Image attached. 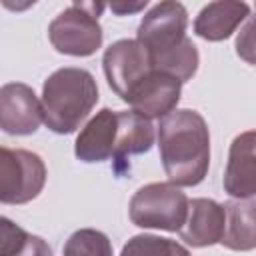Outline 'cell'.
<instances>
[{
  "label": "cell",
  "instance_id": "ffe728a7",
  "mask_svg": "<svg viewBox=\"0 0 256 256\" xmlns=\"http://www.w3.org/2000/svg\"><path fill=\"white\" fill-rule=\"evenodd\" d=\"M146 6V2H140V4H110V8L116 12V14H126V12H138Z\"/></svg>",
  "mask_w": 256,
  "mask_h": 256
},
{
  "label": "cell",
  "instance_id": "2e32d148",
  "mask_svg": "<svg viewBox=\"0 0 256 256\" xmlns=\"http://www.w3.org/2000/svg\"><path fill=\"white\" fill-rule=\"evenodd\" d=\"M0 232V256H52L50 246L42 238L24 232L8 218H2Z\"/></svg>",
  "mask_w": 256,
  "mask_h": 256
},
{
  "label": "cell",
  "instance_id": "7a4b0ae2",
  "mask_svg": "<svg viewBox=\"0 0 256 256\" xmlns=\"http://www.w3.org/2000/svg\"><path fill=\"white\" fill-rule=\"evenodd\" d=\"M98 102L94 76L82 68H60L42 88L44 124L56 134L74 132Z\"/></svg>",
  "mask_w": 256,
  "mask_h": 256
},
{
  "label": "cell",
  "instance_id": "d6986e66",
  "mask_svg": "<svg viewBox=\"0 0 256 256\" xmlns=\"http://www.w3.org/2000/svg\"><path fill=\"white\" fill-rule=\"evenodd\" d=\"M236 52L248 64H256V14L248 16L236 38Z\"/></svg>",
  "mask_w": 256,
  "mask_h": 256
},
{
  "label": "cell",
  "instance_id": "3957f363",
  "mask_svg": "<svg viewBox=\"0 0 256 256\" xmlns=\"http://www.w3.org/2000/svg\"><path fill=\"white\" fill-rule=\"evenodd\" d=\"M190 200L172 182L142 186L130 200V220L140 228L180 232L188 218Z\"/></svg>",
  "mask_w": 256,
  "mask_h": 256
},
{
  "label": "cell",
  "instance_id": "52a82bcc",
  "mask_svg": "<svg viewBox=\"0 0 256 256\" xmlns=\"http://www.w3.org/2000/svg\"><path fill=\"white\" fill-rule=\"evenodd\" d=\"M104 74L110 88L128 102L134 90L154 72L146 48L138 40H118L104 52Z\"/></svg>",
  "mask_w": 256,
  "mask_h": 256
},
{
  "label": "cell",
  "instance_id": "277c9868",
  "mask_svg": "<svg viewBox=\"0 0 256 256\" xmlns=\"http://www.w3.org/2000/svg\"><path fill=\"white\" fill-rule=\"evenodd\" d=\"M102 8L104 4H72L60 12L48 28L52 46L70 56L94 54L102 44V28L98 24Z\"/></svg>",
  "mask_w": 256,
  "mask_h": 256
},
{
  "label": "cell",
  "instance_id": "4fadbf2b",
  "mask_svg": "<svg viewBox=\"0 0 256 256\" xmlns=\"http://www.w3.org/2000/svg\"><path fill=\"white\" fill-rule=\"evenodd\" d=\"M248 12L250 8L244 2H210L196 16L194 32L210 42L226 40L248 18Z\"/></svg>",
  "mask_w": 256,
  "mask_h": 256
},
{
  "label": "cell",
  "instance_id": "5b68a950",
  "mask_svg": "<svg viewBox=\"0 0 256 256\" xmlns=\"http://www.w3.org/2000/svg\"><path fill=\"white\" fill-rule=\"evenodd\" d=\"M46 182L42 158L28 150H0V200L4 204H24L34 200Z\"/></svg>",
  "mask_w": 256,
  "mask_h": 256
},
{
  "label": "cell",
  "instance_id": "ba28073f",
  "mask_svg": "<svg viewBox=\"0 0 256 256\" xmlns=\"http://www.w3.org/2000/svg\"><path fill=\"white\" fill-rule=\"evenodd\" d=\"M44 122L42 102L26 84L12 82L0 90V126L8 134L26 136Z\"/></svg>",
  "mask_w": 256,
  "mask_h": 256
},
{
  "label": "cell",
  "instance_id": "5bb4252c",
  "mask_svg": "<svg viewBox=\"0 0 256 256\" xmlns=\"http://www.w3.org/2000/svg\"><path fill=\"white\" fill-rule=\"evenodd\" d=\"M226 228L222 244L230 250L246 252L256 248V202L230 200L224 204Z\"/></svg>",
  "mask_w": 256,
  "mask_h": 256
},
{
  "label": "cell",
  "instance_id": "9c48e42d",
  "mask_svg": "<svg viewBox=\"0 0 256 256\" xmlns=\"http://www.w3.org/2000/svg\"><path fill=\"white\" fill-rule=\"evenodd\" d=\"M224 190L238 200L256 196V130L234 138L224 172Z\"/></svg>",
  "mask_w": 256,
  "mask_h": 256
},
{
  "label": "cell",
  "instance_id": "30bf717a",
  "mask_svg": "<svg viewBox=\"0 0 256 256\" xmlns=\"http://www.w3.org/2000/svg\"><path fill=\"white\" fill-rule=\"evenodd\" d=\"M182 82L164 72H152L130 96L128 104L144 118H164L174 112L180 100Z\"/></svg>",
  "mask_w": 256,
  "mask_h": 256
},
{
  "label": "cell",
  "instance_id": "8fae6325",
  "mask_svg": "<svg viewBox=\"0 0 256 256\" xmlns=\"http://www.w3.org/2000/svg\"><path fill=\"white\" fill-rule=\"evenodd\" d=\"M226 228V212L214 200L194 198L188 206L186 224L180 230V236L186 244L204 248L222 240Z\"/></svg>",
  "mask_w": 256,
  "mask_h": 256
},
{
  "label": "cell",
  "instance_id": "ac0fdd59",
  "mask_svg": "<svg viewBox=\"0 0 256 256\" xmlns=\"http://www.w3.org/2000/svg\"><path fill=\"white\" fill-rule=\"evenodd\" d=\"M64 256H112V244L106 234L82 228L66 240Z\"/></svg>",
  "mask_w": 256,
  "mask_h": 256
},
{
  "label": "cell",
  "instance_id": "8992f818",
  "mask_svg": "<svg viewBox=\"0 0 256 256\" xmlns=\"http://www.w3.org/2000/svg\"><path fill=\"white\" fill-rule=\"evenodd\" d=\"M186 24L188 14L182 4L160 2L142 18L136 40L146 48L150 62L154 64L186 40Z\"/></svg>",
  "mask_w": 256,
  "mask_h": 256
},
{
  "label": "cell",
  "instance_id": "6da1fadb",
  "mask_svg": "<svg viewBox=\"0 0 256 256\" xmlns=\"http://www.w3.org/2000/svg\"><path fill=\"white\" fill-rule=\"evenodd\" d=\"M160 158L166 176L176 186H196L210 164V134L196 110H174L160 120Z\"/></svg>",
  "mask_w": 256,
  "mask_h": 256
},
{
  "label": "cell",
  "instance_id": "9a60e30c",
  "mask_svg": "<svg viewBox=\"0 0 256 256\" xmlns=\"http://www.w3.org/2000/svg\"><path fill=\"white\" fill-rule=\"evenodd\" d=\"M154 144V128L148 118L134 110L118 112V134L114 146V158L148 152Z\"/></svg>",
  "mask_w": 256,
  "mask_h": 256
},
{
  "label": "cell",
  "instance_id": "e0dca14e",
  "mask_svg": "<svg viewBox=\"0 0 256 256\" xmlns=\"http://www.w3.org/2000/svg\"><path fill=\"white\" fill-rule=\"evenodd\" d=\"M120 256H190V254L184 246H180L174 240L142 234L128 240Z\"/></svg>",
  "mask_w": 256,
  "mask_h": 256
},
{
  "label": "cell",
  "instance_id": "7c38bea8",
  "mask_svg": "<svg viewBox=\"0 0 256 256\" xmlns=\"http://www.w3.org/2000/svg\"><path fill=\"white\" fill-rule=\"evenodd\" d=\"M118 134V112L102 108L78 134L76 138V156L82 162H102L114 158Z\"/></svg>",
  "mask_w": 256,
  "mask_h": 256
}]
</instances>
